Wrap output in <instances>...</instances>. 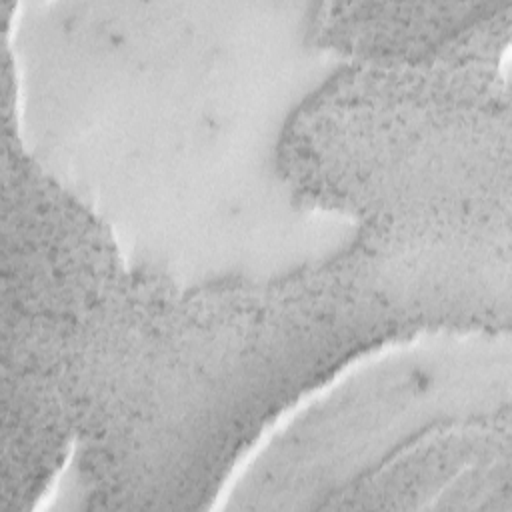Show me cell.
I'll return each instance as SVG.
<instances>
[{
  "label": "cell",
  "mask_w": 512,
  "mask_h": 512,
  "mask_svg": "<svg viewBox=\"0 0 512 512\" xmlns=\"http://www.w3.org/2000/svg\"><path fill=\"white\" fill-rule=\"evenodd\" d=\"M452 316L434 252L388 220L362 218L358 238L320 264L130 302L104 342V386L158 470L214 494L294 402L356 358L442 330Z\"/></svg>",
  "instance_id": "obj_1"
},
{
  "label": "cell",
  "mask_w": 512,
  "mask_h": 512,
  "mask_svg": "<svg viewBox=\"0 0 512 512\" xmlns=\"http://www.w3.org/2000/svg\"><path fill=\"white\" fill-rule=\"evenodd\" d=\"M378 196L382 198V194H378ZM378 196H376V198H378ZM384 196H414V198H420L418 194H384ZM366 198H374V196H364V198H358V200H354V202H360V200H366ZM422 198H424V196H422ZM426 198H432V200H442V202H452V204H462V206H466V202H456V200H446V198H434V196H426ZM354 202H350L348 206H352ZM348 206H346V208H348ZM346 208H344V210H346ZM478 208H480V206H478ZM488 210H490V208H488ZM504 212H506V210H504Z\"/></svg>",
  "instance_id": "obj_2"
}]
</instances>
